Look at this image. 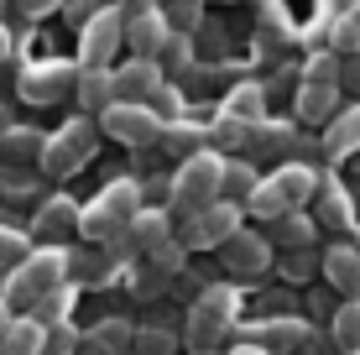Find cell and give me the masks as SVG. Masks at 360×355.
Wrapping results in <instances>:
<instances>
[{
	"instance_id": "obj_12",
	"label": "cell",
	"mask_w": 360,
	"mask_h": 355,
	"mask_svg": "<svg viewBox=\"0 0 360 355\" xmlns=\"http://www.w3.org/2000/svg\"><path fill=\"white\" fill-rule=\"evenodd\" d=\"M162 63H152V58H131V63L115 68V94L126 105H152L157 89H162Z\"/></svg>"
},
{
	"instance_id": "obj_23",
	"label": "cell",
	"mask_w": 360,
	"mask_h": 355,
	"mask_svg": "<svg viewBox=\"0 0 360 355\" xmlns=\"http://www.w3.org/2000/svg\"><path fill=\"white\" fill-rule=\"evenodd\" d=\"M225 120L235 126H266V105H262V84H240L235 94H225Z\"/></svg>"
},
{
	"instance_id": "obj_7",
	"label": "cell",
	"mask_w": 360,
	"mask_h": 355,
	"mask_svg": "<svg viewBox=\"0 0 360 355\" xmlns=\"http://www.w3.org/2000/svg\"><path fill=\"white\" fill-rule=\"evenodd\" d=\"M99 126H105V136H115V141H126V146H146V141H162V131H167V120L157 115L152 105H110L105 115H99Z\"/></svg>"
},
{
	"instance_id": "obj_2",
	"label": "cell",
	"mask_w": 360,
	"mask_h": 355,
	"mask_svg": "<svg viewBox=\"0 0 360 355\" xmlns=\"http://www.w3.org/2000/svg\"><path fill=\"white\" fill-rule=\"evenodd\" d=\"M235 309H240V298H235V288H225V283H214V288L198 292V298L188 303V329H183L188 350L193 355L219 350V340H225L230 324H235Z\"/></svg>"
},
{
	"instance_id": "obj_37",
	"label": "cell",
	"mask_w": 360,
	"mask_h": 355,
	"mask_svg": "<svg viewBox=\"0 0 360 355\" xmlns=\"http://www.w3.org/2000/svg\"><path fill=\"white\" fill-rule=\"evenodd\" d=\"M292 141H297L292 126H256L251 136V146H262V152H292Z\"/></svg>"
},
{
	"instance_id": "obj_31",
	"label": "cell",
	"mask_w": 360,
	"mask_h": 355,
	"mask_svg": "<svg viewBox=\"0 0 360 355\" xmlns=\"http://www.w3.org/2000/svg\"><path fill=\"white\" fill-rule=\"evenodd\" d=\"M68 309H73V283H68V288H58V292H47V298L37 303L32 319L42 324V329H58V324H68Z\"/></svg>"
},
{
	"instance_id": "obj_26",
	"label": "cell",
	"mask_w": 360,
	"mask_h": 355,
	"mask_svg": "<svg viewBox=\"0 0 360 355\" xmlns=\"http://www.w3.org/2000/svg\"><path fill=\"white\" fill-rule=\"evenodd\" d=\"M324 146H329V157H350L355 146H360V100H355V110H345V115L329 120Z\"/></svg>"
},
{
	"instance_id": "obj_48",
	"label": "cell",
	"mask_w": 360,
	"mask_h": 355,
	"mask_svg": "<svg viewBox=\"0 0 360 355\" xmlns=\"http://www.w3.org/2000/svg\"><path fill=\"white\" fill-rule=\"evenodd\" d=\"M11 324H16V319H11V309H6V303H0V345H6V335H11Z\"/></svg>"
},
{
	"instance_id": "obj_16",
	"label": "cell",
	"mask_w": 360,
	"mask_h": 355,
	"mask_svg": "<svg viewBox=\"0 0 360 355\" xmlns=\"http://www.w3.org/2000/svg\"><path fill=\"white\" fill-rule=\"evenodd\" d=\"M42 152H47V136H42V131H32V126H11V131H0V162H6L11 173H21L27 162L42 167Z\"/></svg>"
},
{
	"instance_id": "obj_24",
	"label": "cell",
	"mask_w": 360,
	"mask_h": 355,
	"mask_svg": "<svg viewBox=\"0 0 360 355\" xmlns=\"http://www.w3.org/2000/svg\"><path fill=\"white\" fill-rule=\"evenodd\" d=\"M314 219H319V225H329V230H350L355 225L350 193H345L340 183H324V193H319V204H314Z\"/></svg>"
},
{
	"instance_id": "obj_34",
	"label": "cell",
	"mask_w": 360,
	"mask_h": 355,
	"mask_svg": "<svg viewBox=\"0 0 360 355\" xmlns=\"http://www.w3.org/2000/svg\"><path fill=\"white\" fill-rule=\"evenodd\" d=\"M183 262H188V246H178V240H167V246L146 256V266H157L162 277H183Z\"/></svg>"
},
{
	"instance_id": "obj_19",
	"label": "cell",
	"mask_w": 360,
	"mask_h": 355,
	"mask_svg": "<svg viewBox=\"0 0 360 355\" xmlns=\"http://www.w3.org/2000/svg\"><path fill=\"white\" fill-rule=\"evenodd\" d=\"M79 105L84 110H94V115H105L110 105H120V94H115V68H79Z\"/></svg>"
},
{
	"instance_id": "obj_35",
	"label": "cell",
	"mask_w": 360,
	"mask_h": 355,
	"mask_svg": "<svg viewBox=\"0 0 360 355\" xmlns=\"http://www.w3.org/2000/svg\"><path fill=\"white\" fill-rule=\"evenodd\" d=\"M334 47H340V53H360V0L334 21Z\"/></svg>"
},
{
	"instance_id": "obj_14",
	"label": "cell",
	"mask_w": 360,
	"mask_h": 355,
	"mask_svg": "<svg viewBox=\"0 0 360 355\" xmlns=\"http://www.w3.org/2000/svg\"><path fill=\"white\" fill-rule=\"evenodd\" d=\"M308 319H256L251 329H245V340L251 345H262V350H271V355H282V350H303L308 345Z\"/></svg>"
},
{
	"instance_id": "obj_8",
	"label": "cell",
	"mask_w": 360,
	"mask_h": 355,
	"mask_svg": "<svg viewBox=\"0 0 360 355\" xmlns=\"http://www.w3.org/2000/svg\"><path fill=\"white\" fill-rule=\"evenodd\" d=\"M172 42V21H167V11H157V6H131L126 11V47L136 58H162V47Z\"/></svg>"
},
{
	"instance_id": "obj_33",
	"label": "cell",
	"mask_w": 360,
	"mask_h": 355,
	"mask_svg": "<svg viewBox=\"0 0 360 355\" xmlns=\"http://www.w3.org/2000/svg\"><path fill=\"white\" fill-rule=\"evenodd\" d=\"M334 100H340V89H314V84H303V94H297V115H303V120H329Z\"/></svg>"
},
{
	"instance_id": "obj_15",
	"label": "cell",
	"mask_w": 360,
	"mask_h": 355,
	"mask_svg": "<svg viewBox=\"0 0 360 355\" xmlns=\"http://www.w3.org/2000/svg\"><path fill=\"white\" fill-rule=\"evenodd\" d=\"M271 183L282 188V199H288L292 209L319 204V193H324V178H319V167H308V162H282L277 173H271Z\"/></svg>"
},
{
	"instance_id": "obj_44",
	"label": "cell",
	"mask_w": 360,
	"mask_h": 355,
	"mask_svg": "<svg viewBox=\"0 0 360 355\" xmlns=\"http://www.w3.org/2000/svg\"><path fill=\"white\" fill-rule=\"evenodd\" d=\"M152 110H157V115H178V110H183V94L172 89V84H162V89H157V100H152Z\"/></svg>"
},
{
	"instance_id": "obj_50",
	"label": "cell",
	"mask_w": 360,
	"mask_h": 355,
	"mask_svg": "<svg viewBox=\"0 0 360 355\" xmlns=\"http://www.w3.org/2000/svg\"><path fill=\"white\" fill-rule=\"evenodd\" d=\"M0 131H11V110L6 105H0Z\"/></svg>"
},
{
	"instance_id": "obj_38",
	"label": "cell",
	"mask_w": 360,
	"mask_h": 355,
	"mask_svg": "<svg viewBox=\"0 0 360 355\" xmlns=\"http://www.w3.org/2000/svg\"><path fill=\"white\" fill-rule=\"evenodd\" d=\"M84 350V335L73 324H58V329H47V355H79Z\"/></svg>"
},
{
	"instance_id": "obj_43",
	"label": "cell",
	"mask_w": 360,
	"mask_h": 355,
	"mask_svg": "<svg viewBox=\"0 0 360 355\" xmlns=\"http://www.w3.org/2000/svg\"><path fill=\"white\" fill-rule=\"evenodd\" d=\"M0 193H11V199H27V193H37V178H32V173H6Z\"/></svg>"
},
{
	"instance_id": "obj_17",
	"label": "cell",
	"mask_w": 360,
	"mask_h": 355,
	"mask_svg": "<svg viewBox=\"0 0 360 355\" xmlns=\"http://www.w3.org/2000/svg\"><path fill=\"white\" fill-rule=\"evenodd\" d=\"M324 283L345 298H360V246H329L324 256Z\"/></svg>"
},
{
	"instance_id": "obj_13",
	"label": "cell",
	"mask_w": 360,
	"mask_h": 355,
	"mask_svg": "<svg viewBox=\"0 0 360 355\" xmlns=\"http://www.w3.org/2000/svg\"><path fill=\"white\" fill-rule=\"evenodd\" d=\"M94 209L110 219V225L115 230H126L136 214L146 209V188L136 178H115V183H105V188H99V199H94Z\"/></svg>"
},
{
	"instance_id": "obj_53",
	"label": "cell",
	"mask_w": 360,
	"mask_h": 355,
	"mask_svg": "<svg viewBox=\"0 0 360 355\" xmlns=\"http://www.w3.org/2000/svg\"><path fill=\"white\" fill-rule=\"evenodd\" d=\"M0 183H6V173H0Z\"/></svg>"
},
{
	"instance_id": "obj_11",
	"label": "cell",
	"mask_w": 360,
	"mask_h": 355,
	"mask_svg": "<svg viewBox=\"0 0 360 355\" xmlns=\"http://www.w3.org/2000/svg\"><path fill=\"white\" fill-rule=\"evenodd\" d=\"M73 230H84V209L73 199H63V193L47 199L42 209H37V219H32V235L42 240V246H63Z\"/></svg>"
},
{
	"instance_id": "obj_9",
	"label": "cell",
	"mask_w": 360,
	"mask_h": 355,
	"mask_svg": "<svg viewBox=\"0 0 360 355\" xmlns=\"http://www.w3.org/2000/svg\"><path fill=\"white\" fill-rule=\"evenodd\" d=\"M219 251H225V266H230L235 283H256L271 266V235H262V230H240V235H235L230 246H219Z\"/></svg>"
},
{
	"instance_id": "obj_30",
	"label": "cell",
	"mask_w": 360,
	"mask_h": 355,
	"mask_svg": "<svg viewBox=\"0 0 360 355\" xmlns=\"http://www.w3.org/2000/svg\"><path fill=\"white\" fill-rule=\"evenodd\" d=\"M262 183H266V178L256 173L251 162H240V157H235V162L225 167V199H230V204H251V193L262 188Z\"/></svg>"
},
{
	"instance_id": "obj_29",
	"label": "cell",
	"mask_w": 360,
	"mask_h": 355,
	"mask_svg": "<svg viewBox=\"0 0 360 355\" xmlns=\"http://www.w3.org/2000/svg\"><path fill=\"white\" fill-rule=\"evenodd\" d=\"M204 136H209L204 126H188V120H167V131H162V146H172V152H178L183 162H188V157L209 152V146H204Z\"/></svg>"
},
{
	"instance_id": "obj_3",
	"label": "cell",
	"mask_w": 360,
	"mask_h": 355,
	"mask_svg": "<svg viewBox=\"0 0 360 355\" xmlns=\"http://www.w3.org/2000/svg\"><path fill=\"white\" fill-rule=\"evenodd\" d=\"M225 157L219 152H198V157H188V162L178 167V199H172V214H198V209H209V204H219L225 199Z\"/></svg>"
},
{
	"instance_id": "obj_5",
	"label": "cell",
	"mask_w": 360,
	"mask_h": 355,
	"mask_svg": "<svg viewBox=\"0 0 360 355\" xmlns=\"http://www.w3.org/2000/svg\"><path fill=\"white\" fill-rule=\"evenodd\" d=\"M94 146H99V126L94 120H68L63 131H53L47 136V152H42V173L47 178H68V173H79L84 162L94 157Z\"/></svg>"
},
{
	"instance_id": "obj_20",
	"label": "cell",
	"mask_w": 360,
	"mask_h": 355,
	"mask_svg": "<svg viewBox=\"0 0 360 355\" xmlns=\"http://www.w3.org/2000/svg\"><path fill=\"white\" fill-rule=\"evenodd\" d=\"M319 219L314 214H303V209H292L288 219H277L271 225V246H282V251H314V235H319Z\"/></svg>"
},
{
	"instance_id": "obj_42",
	"label": "cell",
	"mask_w": 360,
	"mask_h": 355,
	"mask_svg": "<svg viewBox=\"0 0 360 355\" xmlns=\"http://www.w3.org/2000/svg\"><path fill=\"white\" fill-rule=\"evenodd\" d=\"M167 21H172L178 32H193V27H198V6H193V0H178V6L167 11Z\"/></svg>"
},
{
	"instance_id": "obj_25",
	"label": "cell",
	"mask_w": 360,
	"mask_h": 355,
	"mask_svg": "<svg viewBox=\"0 0 360 355\" xmlns=\"http://www.w3.org/2000/svg\"><path fill=\"white\" fill-rule=\"evenodd\" d=\"M329 340L340 355H360V298H345L334 309V324H329Z\"/></svg>"
},
{
	"instance_id": "obj_39",
	"label": "cell",
	"mask_w": 360,
	"mask_h": 355,
	"mask_svg": "<svg viewBox=\"0 0 360 355\" xmlns=\"http://www.w3.org/2000/svg\"><path fill=\"white\" fill-rule=\"evenodd\" d=\"M162 63L167 68H188L193 63V37L188 32H172V42L162 47Z\"/></svg>"
},
{
	"instance_id": "obj_22",
	"label": "cell",
	"mask_w": 360,
	"mask_h": 355,
	"mask_svg": "<svg viewBox=\"0 0 360 355\" xmlns=\"http://www.w3.org/2000/svg\"><path fill=\"white\" fill-rule=\"evenodd\" d=\"M110 277H115V256L105 246L73 251V288H94V283H110Z\"/></svg>"
},
{
	"instance_id": "obj_32",
	"label": "cell",
	"mask_w": 360,
	"mask_h": 355,
	"mask_svg": "<svg viewBox=\"0 0 360 355\" xmlns=\"http://www.w3.org/2000/svg\"><path fill=\"white\" fill-rule=\"evenodd\" d=\"M340 79H345V68H340L334 53L308 58V68H303V84H314V89H340Z\"/></svg>"
},
{
	"instance_id": "obj_6",
	"label": "cell",
	"mask_w": 360,
	"mask_h": 355,
	"mask_svg": "<svg viewBox=\"0 0 360 355\" xmlns=\"http://www.w3.org/2000/svg\"><path fill=\"white\" fill-rule=\"evenodd\" d=\"M126 42V11L120 6H99L79 32V68H105L115 58V47Z\"/></svg>"
},
{
	"instance_id": "obj_45",
	"label": "cell",
	"mask_w": 360,
	"mask_h": 355,
	"mask_svg": "<svg viewBox=\"0 0 360 355\" xmlns=\"http://www.w3.org/2000/svg\"><path fill=\"white\" fill-rule=\"evenodd\" d=\"M63 0H16V11L21 16H47V11H58Z\"/></svg>"
},
{
	"instance_id": "obj_47",
	"label": "cell",
	"mask_w": 360,
	"mask_h": 355,
	"mask_svg": "<svg viewBox=\"0 0 360 355\" xmlns=\"http://www.w3.org/2000/svg\"><path fill=\"white\" fill-rule=\"evenodd\" d=\"M345 79L355 84V94H360V58H350V63H345Z\"/></svg>"
},
{
	"instance_id": "obj_1",
	"label": "cell",
	"mask_w": 360,
	"mask_h": 355,
	"mask_svg": "<svg viewBox=\"0 0 360 355\" xmlns=\"http://www.w3.org/2000/svg\"><path fill=\"white\" fill-rule=\"evenodd\" d=\"M73 283V251L63 246H42V251H32V256H21V266L11 272V283H6V303H42L47 292H58V288H68Z\"/></svg>"
},
{
	"instance_id": "obj_18",
	"label": "cell",
	"mask_w": 360,
	"mask_h": 355,
	"mask_svg": "<svg viewBox=\"0 0 360 355\" xmlns=\"http://www.w3.org/2000/svg\"><path fill=\"white\" fill-rule=\"evenodd\" d=\"M136 350V329L126 319H99L84 335V355H131Z\"/></svg>"
},
{
	"instance_id": "obj_27",
	"label": "cell",
	"mask_w": 360,
	"mask_h": 355,
	"mask_svg": "<svg viewBox=\"0 0 360 355\" xmlns=\"http://www.w3.org/2000/svg\"><path fill=\"white\" fill-rule=\"evenodd\" d=\"M0 355H47V329L37 319H16L6 345H0Z\"/></svg>"
},
{
	"instance_id": "obj_10",
	"label": "cell",
	"mask_w": 360,
	"mask_h": 355,
	"mask_svg": "<svg viewBox=\"0 0 360 355\" xmlns=\"http://www.w3.org/2000/svg\"><path fill=\"white\" fill-rule=\"evenodd\" d=\"M63 89H79V68L73 63H37L21 73V100H32V105L63 100Z\"/></svg>"
},
{
	"instance_id": "obj_41",
	"label": "cell",
	"mask_w": 360,
	"mask_h": 355,
	"mask_svg": "<svg viewBox=\"0 0 360 355\" xmlns=\"http://www.w3.org/2000/svg\"><path fill=\"white\" fill-rule=\"evenodd\" d=\"M21 251H27V235H21L16 225H0V266H6V262H16Z\"/></svg>"
},
{
	"instance_id": "obj_4",
	"label": "cell",
	"mask_w": 360,
	"mask_h": 355,
	"mask_svg": "<svg viewBox=\"0 0 360 355\" xmlns=\"http://www.w3.org/2000/svg\"><path fill=\"white\" fill-rule=\"evenodd\" d=\"M240 219H245V204H230V199H219V204H209V209H198V214H183L178 219V246H188V251H209V246H230L235 235H240Z\"/></svg>"
},
{
	"instance_id": "obj_49",
	"label": "cell",
	"mask_w": 360,
	"mask_h": 355,
	"mask_svg": "<svg viewBox=\"0 0 360 355\" xmlns=\"http://www.w3.org/2000/svg\"><path fill=\"white\" fill-rule=\"evenodd\" d=\"M6 58H11V32L0 27V63H6Z\"/></svg>"
},
{
	"instance_id": "obj_36",
	"label": "cell",
	"mask_w": 360,
	"mask_h": 355,
	"mask_svg": "<svg viewBox=\"0 0 360 355\" xmlns=\"http://www.w3.org/2000/svg\"><path fill=\"white\" fill-rule=\"evenodd\" d=\"M178 335L172 329H136V350L131 355H172Z\"/></svg>"
},
{
	"instance_id": "obj_46",
	"label": "cell",
	"mask_w": 360,
	"mask_h": 355,
	"mask_svg": "<svg viewBox=\"0 0 360 355\" xmlns=\"http://www.w3.org/2000/svg\"><path fill=\"white\" fill-rule=\"evenodd\" d=\"M225 355H271V350H262V345H251V340H240V345H230Z\"/></svg>"
},
{
	"instance_id": "obj_40",
	"label": "cell",
	"mask_w": 360,
	"mask_h": 355,
	"mask_svg": "<svg viewBox=\"0 0 360 355\" xmlns=\"http://www.w3.org/2000/svg\"><path fill=\"white\" fill-rule=\"evenodd\" d=\"M314 266L324 272V262H314L308 251H288V262H282V277H288V283H303V277H314Z\"/></svg>"
},
{
	"instance_id": "obj_28",
	"label": "cell",
	"mask_w": 360,
	"mask_h": 355,
	"mask_svg": "<svg viewBox=\"0 0 360 355\" xmlns=\"http://www.w3.org/2000/svg\"><path fill=\"white\" fill-rule=\"evenodd\" d=\"M245 214H256V219H262V225H277V219H288V214H292V204L282 199V188H277V183L266 178L262 188L251 193V204H245Z\"/></svg>"
},
{
	"instance_id": "obj_21",
	"label": "cell",
	"mask_w": 360,
	"mask_h": 355,
	"mask_svg": "<svg viewBox=\"0 0 360 355\" xmlns=\"http://www.w3.org/2000/svg\"><path fill=\"white\" fill-rule=\"evenodd\" d=\"M131 235H136V246L152 256L157 246H167V240L178 235V225H172V209H141V214L131 219Z\"/></svg>"
},
{
	"instance_id": "obj_52",
	"label": "cell",
	"mask_w": 360,
	"mask_h": 355,
	"mask_svg": "<svg viewBox=\"0 0 360 355\" xmlns=\"http://www.w3.org/2000/svg\"><path fill=\"white\" fill-rule=\"evenodd\" d=\"M131 6H146V0H131Z\"/></svg>"
},
{
	"instance_id": "obj_51",
	"label": "cell",
	"mask_w": 360,
	"mask_h": 355,
	"mask_svg": "<svg viewBox=\"0 0 360 355\" xmlns=\"http://www.w3.org/2000/svg\"><path fill=\"white\" fill-rule=\"evenodd\" d=\"M204 355H225V350H204Z\"/></svg>"
}]
</instances>
